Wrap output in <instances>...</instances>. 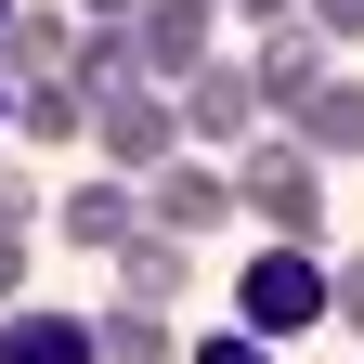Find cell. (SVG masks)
Here are the masks:
<instances>
[{
    "label": "cell",
    "mask_w": 364,
    "mask_h": 364,
    "mask_svg": "<svg viewBox=\"0 0 364 364\" xmlns=\"http://www.w3.org/2000/svg\"><path fill=\"white\" fill-rule=\"evenodd\" d=\"M235 326L247 338H312V326H338L326 312V247H287V235H260L247 260H235Z\"/></svg>",
    "instance_id": "obj_1"
},
{
    "label": "cell",
    "mask_w": 364,
    "mask_h": 364,
    "mask_svg": "<svg viewBox=\"0 0 364 364\" xmlns=\"http://www.w3.org/2000/svg\"><path fill=\"white\" fill-rule=\"evenodd\" d=\"M235 221H260V235H287V247H326V169H312L287 130H260L235 156Z\"/></svg>",
    "instance_id": "obj_2"
},
{
    "label": "cell",
    "mask_w": 364,
    "mask_h": 364,
    "mask_svg": "<svg viewBox=\"0 0 364 364\" xmlns=\"http://www.w3.org/2000/svg\"><path fill=\"white\" fill-rule=\"evenodd\" d=\"M91 156H105L117 182H156L182 156V105L169 91H117V105H91Z\"/></svg>",
    "instance_id": "obj_3"
},
{
    "label": "cell",
    "mask_w": 364,
    "mask_h": 364,
    "mask_svg": "<svg viewBox=\"0 0 364 364\" xmlns=\"http://www.w3.org/2000/svg\"><path fill=\"white\" fill-rule=\"evenodd\" d=\"M169 105H182V144H235V156L260 144V91H247V65H221V53L182 78Z\"/></svg>",
    "instance_id": "obj_4"
},
{
    "label": "cell",
    "mask_w": 364,
    "mask_h": 364,
    "mask_svg": "<svg viewBox=\"0 0 364 364\" xmlns=\"http://www.w3.org/2000/svg\"><path fill=\"white\" fill-rule=\"evenodd\" d=\"M53 235H65V247H91V260H117L130 235H144V182H117V169L65 182V196H53Z\"/></svg>",
    "instance_id": "obj_5"
},
{
    "label": "cell",
    "mask_w": 364,
    "mask_h": 364,
    "mask_svg": "<svg viewBox=\"0 0 364 364\" xmlns=\"http://www.w3.org/2000/svg\"><path fill=\"white\" fill-rule=\"evenodd\" d=\"M144 221H156V235H182V247H208L221 221H235V169H196V156H169V169L144 182Z\"/></svg>",
    "instance_id": "obj_6"
},
{
    "label": "cell",
    "mask_w": 364,
    "mask_h": 364,
    "mask_svg": "<svg viewBox=\"0 0 364 364\" xmlns=\"http://www.w3.org/2000/svg\"><path fill=\"white\" fill-rule=\"evenodd\" d=\"M326 78H338V53H326L312 26H260V53H247V91H260V117H299Z\"/></svg>",
    "instance_id": "obj_7"
},
{
    "label": "cell",
    "mask_w": 364,
    "mask_h": 364,
    "mask_svg": "<svg viewBox=\"0 0 364 364\" xmlns=\"http://www.w3.org/2000/svg\"><path fill=\"white\" fill-rule=\"evenodd\" d=\"M0 364H105V338H91V312H65V299H14L0 312Z\"/></svg>",
    "instance_id": "obj_8"
},
{
    "label": "cell",
    "mask_w": 364,
    "mask_h": 364,
    "mask_svg": "<svg viewBox=\"0 0 364 364\" xmlns=\"http://www.w3.org/2000/svg\"><path fill=\"white\" fill-rule=\"evenodd\" d=\"M287 144H299L312 169H351V156H364V78H351V65H338V78L287 117Z\"/></svg>",
    "instance_id": "obj_9"
},
{
    "label": "cell",
    "mask_w": 364,
    "mask_h": 364,
    "mask_svg": "<svg viewBox=\"0 0 364 364\" xmlns=\"http://www.w3.org/2000/svg\"><path fill=\"white\" fill-rule=\"evenodd\" d=\"M208 26H221V14H196V0H156V14L130 26V53H144V78H156V91H182V78L208 65Z\"/></svg>",
    "instance_id": "obj_10"
},
{
    "label": "cell",
    "mask_w": 364,
    "mask_h": 364,
    "mask_svg": "<svg viewBox=\"0 0 364 364\" xmlns=\"http://www.w3.org/2000/svg\"><path fill=\"white\" fill-rule=\"evenodd\" d=\"M65 65H78V14L14 0V26H0V78H65Z\"/></svg>",
    "instance_id": "obj_11"
},
{
    "label": "cell",
    "mask_w": 364,
    "mask_h": 364,
    "mask_svg": "<svg viewBox=\"0 0 364 364\" xmlns=\"http://www.w3.org/2000/svg\"><path fill=\"white\" fill-rule=\"evenodd\" d=\"M14 144H39V156L91 144V91L78 78H14Z\"/></svg>",
    "instance_id": "obj_12"
},
{
    "label": "cell",
    "mask_w": 364,
    "mask_h": 364,
    "mask_svg": "<svg viewBox=\"0 0 364 364\" xmlns=\"http://www.w3.org/2000/svg\"><path fill=\"white\" fill-rule=\"evenodd\" d=\"M91 338H105V364H182V338H169L156 299H105V312H91Z\"/></svg>",
    "instance_id": "obj_13"
},
{
    "label": "cell",
    "mask_w": 364,
    "mask_h": 364,
    "mask_svg": "<svg viewBox=\"0 0 364 364\" xmlns=\"http://www.w3.org/2000/svg\"><path fill=\"white\" fill-rule=\"evenodd\" d=\"M182 273H196V247H182V235H156V221H144V235L117 247V299H156V312H169V299H182Z\"/></svg>",
    "instance_id": "obj_14"
},
{
    "label": "cell",
    "mask_w": 364,
    "mask_h": 364,
    "mask_svg": "<svg viewBox=\"0 0 364 364\" xmlns=\"http://www.w3.org/2000/svg\"><path fill=\"white\" fill-rule=\"evenodd\" d=\"M91 105H117V91H156L144 78V53H130V26H78V65H65Z\"/></svg>",
    "instance_id": "obj_15"
},
{
    "label": "cell",
    "mask_w": 364,
    "mask_h": 364,
    "mask_svg": "<svg viewBox=\"0 0 364 364\" xmlns=\"http://www.w3.org/2000/svg\"><path fill=\"white\" fill-rule=\"evenodd\" d=\"M326 312L364 338V247H338V260H326Z\"/></svg>",
    "instance_id": "obj_16"
},
{
    "label": "cell",
    "mask_w": 364,
    "mask_h": 364,
    "mask_svg": "<svg viewBox=\"0 0 364 364\" xmlns=\"http://www.w3.org/2000/svg\"><path fill=\"white\" fill-rule=\"evenodd\" d=\"M182 364H273V338H247V326H208V338H182Z\"/></svg>",
    "instance_id": "obj_17"
},
{
    "label": "cell",
    "mask_w": 364,
    "mask_h": 364,
    "mask_svg": "<svg viewBox=\"0 0 364 364\" xmlns=\"http://www.w3.org/2000/svg\"><path fill=\"white\" fill-rule=\"evenodd\" d=\"M299 26L326 39V53H351V39H364V0H299Z\"/></svg>",
    "instance_id": "obj_18"
},
{
    "label": "cell",
    "mask_w": 364,
    "mask_h": 364,
    "mask_svg": "<svg viewBox=\"0 0 364 364\" xmlns=\"http://www.w3.org/2000/svg\"><path fill=\"white\" fill-rule=\"evenodd\" d=\"M26 221H39V182H26L14 156H0V235H26Z\"/></svg>",
    "instance_id": "obj_19"
},
{
    "label": "cell",
    "mask_w": 364,
    "mask_h": 364,
    "mask_svg": "<svg viewBox=\"0 0 364 364\" xmlns=\"http://www.w3.org/2000/svg\"><path fill=\"white\" fill-rule=\"evenodd\" d=\"M156 0H78V26H144Z\"/></svg>",
    "instance_id": "obj_20"
},
{
    "label": "cell",
    "mask_w": 364,
    "mask_h": 364,
    "mask_svg": "<svg viewBox=\"0 0 364 364\" xmlns=\"http://www.w3.org/2000/svg\"><path fill=\"white\" fill-rule=\"evenodd\" d=\"M26 299V235H0V312Z\"/></svg>",
    "instance_id": "obj_21"
},
{
    "label": "cell",
    "mask_w": 364,
    "mask_h": 364,
    "mask_svg": "<svg viewBox=\"0 0 364 364\" xmlns=\"http://www.w3.org/2000/svg\"><path fill=\"white\" fill-rule=\"evenodd\" d=\"M235 14H247V26H299V0H235Z\"/></svg>",
    "instance_id": "obj_22"
},
{
    "label": "cell",
    "mask_w": 364,
    "mask_h": 364,
    "mask_svg": "<svg viewBox=\"0 0 364 364\" xmlns=\"http://www.w3.org/2000/svg\"><path fill=\"white\" fill-rule=\"evenodd\" d=\"M0 130H14V78H0Z\"/></svg>",
    "instance_id": "obj_23"
},
{
    "label": "cell",
    "mask_w": 364,
    "mask_h": 364,
    "mask_svg": "<svg viewBox=\"0 0 364 364\" xmlns=\"http://www.w3.org/2000/svg\"><path fill=\"white\" fill-rule=\"evenodd\" d=\"M196 14H235V0H196Z\"/></svg>",
    "instance_id": "obj_24"
},
{
    "label": "cell",
    "mask_w": 364,
    "mask_h": 364,
    "mask_svg": "<svg viewBox=\"0 0 364 364\" xmlns=\"http://www.w3.org/2000/svg\"><path fill=\"white\" fill-rule=\"evenodd\" d=\"M0 26H14V0H0Z\"/></svg>",
    "instance_id": "obj_25"
}]
</instances>
